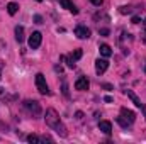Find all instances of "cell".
<instances>
[{
    "label": "cell",
    "instance_id": "cell-6",
    "mask_svg": "<svg viewBox=\"0 0 146 144\" xmlns=\"http://www.w3.org/2000/svg\"><path fill=\"white\" fill-rule=\"evenodd\" d=\"M107 68H109V61L106 59V58H99V59H95V71L97 75H102V73L107 71Z\"/></svg>",
    "mask_w": 146,
    "mask_h": 144
},
{
    "label": "cell",
    "instance_id": "cell-15",
    "mask_svg": "<svg viewBox=\"0 0 146 144\" xmlns=\"http://www.w3.org/2000/svg\"><path fill=\"white\" fill-rule=\"evenodd\" d=\"M17 10H19V5H17L15 2H10V3H7V12H9L10 15H15V14H17Z\"/></svg>",
    "mask_w": 146,
    "mask_h": 144
},
{
    "label": "cell",
    "instance_id": "cell-17",
    "mask_svg": "<svg viewBox=\"0 0 146 144\" xmlns=\"http://www.w3.org/2000/svg\"><path fill=\"white\" fill-rule=\"evenodd\" d=\"M82 54H83V51H82V49H75L72 54H70V58H72L73 61H78V59L82 58Z\"/></svg>",
    "mask_w": 146,
    "mask_h": 144
},
{
    "label": "cell",
    "instance_id": "cell-10",
    "mask_svg": "<svg viewBox=\"0 0 146 144\" xmlns=\"http://www.w3.org/2000/svg\"><path fill=\"white\" fill-rule=\"evenodd\" d=\"M121 115H122L124 119H127L131 124L136 120V114H134L133 110H129V108H124V107H122V108H121Z\"/></svg>",
    "mask_w": 146,
    "mask_h": 144
},
{
    "label": "cell",
    "instance_id": "cell-21",
    "mask_svg": "<svg viewBox=\"0 0 146 144\" xmlns=\"http://www.w3.org/2000/svg\"><path fill=\"white\" fill-rule=\"evenodd\" d=\"M99 34L100 36H109V29H106V27L104 29H99Z\"/></svg>",
    "mask_w": 146,
    "mask_h": 144
},
{
    "label": "cell",
    "instance_id": "cell-9",
    "mask_svg": "<svg viewBox=\"0 0 146 144\" xmlns=\"http://www.w3.org/2000/svg\"><path fill=\"white\" fill-rule=\"evenodd\" d=\"M60 5H61L63 9H66L68 12H72L73 15H76V14H78V9H76V5L73 3L72 0H60Z\"/></svg>",
    "mask_w": 146,
    "mask_h": 144
},
{
    "label": "cell",
    "instance_id": "cell-19",
    "mask_svg": "<svg viewBox=\"0 0 146 144\" xmlns=\"http://www.w3.org/2000/svg\"><path fill=\"white\" fill-rule=\"evenodd\" d=\"M119 12H121L122 15L131 14V12H133V7H129V5H122V7H119Z\"/></svg>",
    "mask_w": 146,
    "mask_h": 144
},
{
    "label": "cell",
    "instance_id": "cell-1",
    "mask_svg": "<svg viewBox=\"0 0 146 144\" xmlns=\"http://www.w3.org/2000/svg\"><path fill=\"white\" fill-rule=\"evenodd\" d=\"M44 120H46V126L51 127V129H53L56 134H60L61 137H66V136H68V131H66V127L63 126V122H61V119H60V114H58L54 108H48V110H46Z\"/></svg>",
    "mask_w": 146,
    "mask_h": 144
},
{
    "label": "cell",
    "instance_id": "cell-30",
    "mask_svg": "<svg viewBox=\"0 0 146 144\" xmlns=\"http://www.w3.org/2000/svg\"><path fill=\"white\" fill-rule=\"evenodd\" d=\"M145 27H146V19H145Z\"/></svg>",
    "mask_w": 146,
    "mask_h": 144
},
{
    "label": "cell",
    "instance_id": "cell-23",
    "mask_svg": "<svg viewBox=\"0 0 146 144\" xmlns=\"http://www.w3.org/2000/svg\"><path fill=\"white\" fill-rule=\"evenodd\" d=\"M102 88H106V90H114V87L109 85V83H102Z\"/></svg>",
    "mask_w": 146,
    "mask_h": 144
},
{
    "label": "cell",
    "instance_id": "cell-29",
    "mask_svg": "<svg viewBox=\"0 0 146 144\" xmlns=\"http://www.w3.org/2000/svg\"><path fill=\"white\" fill-rule=\"evenodd\" d=\"M0 80H2V71H0Z\"/></svg>",
    "mask_w": 146,
    "mask_h": 144
},
{
    "label": "cell",
    "instance_id": "cell-16",
    "mask_svg": "<svg viewBox=\"0 0 146 144\" xmlns=\"http://www.w3.org/2000/svg\"><path fill=\"white\" fill-rule=\"evenodd\" d=\"M115 120H117V122H119V124H121V126H122V127H124V129H127V127H129V126H131V122H129V120H127V119H124V117H122V115H119V117H117V119H115Z\"/></svg>",
    "mask_w": 146,
    "mask_h": 144
},
{
    "label": "cell",
    "instance_id": "cell-3",
    "mask_svg": "<svg viewBox=\"0 0 146 144\" xmlns=\"http://www.w3.org/2000/svg\"><path fill=\"white\" fill-rule=\"evenodd\" d=\"M24 108L29 112V114H33L34 117H39L41 115V105H39V102H36V100H26L24 102Z\"/></svg>",
    "mask_w": 146,
    "mask_h": 144
},
{
    "label": "cell",
    "instance_id": "cell-22",
    "mask_svg": "<svg viewBox=\"0 0 146 144\" xmlns=\"http://www.w3.org/2000/svg\"><path fill=\"white\" fill-rule=\"evenodd\" d=\"M90 2H92V3H94L95 7H100V5L104 3V0H90Z\"/></svg>",
    "mask_w": 146,
    "mask_h": 144
},
{
    "label": "cell",
    "instance_id": "cell-13",
    "mask_svg": "<svg viewBox=\"0 0 146 144\" xmlns=\"http://www.w3.org/2000/svg\"><path fill=\"white\" fill-rule=\"evenodd\" d=\"M99 51H100V54H102L104 58H109L110 54H112V49H110L109 44H100V46H99Z\"/></svg>",
    "mask_w": 146,
    "mask_h": 144
},
{
    "label": "cell",
    "instance_id": "cell-7",
    "mask_svg": "<svg viewBox=\"0 0 146 144\" xmlns=\"http://www.w3.org/2000/svg\"><path fill=\"white\" fill-rule=\"evenodd\" d=\"M75 36L78 39H88L90 37V29L87 26H76L75 27Z\"/></svg>",
    "mask_w": 146,
    "mask_h": 144
},
{
    "label": "cell",
    "instance_id": "cell-24",
    "mask_svg": "<svg viewBox=\"0 0 146 144\" xmlns=\"http://www.w3.org/2000/svg\"><path fill=\"white\" fill-rule=\"evenodd\" d=\"M34 20H36V24H42V17L41 15H34Z\"/></svg>",
    "mask_w": 146,
    "mask_h": 144
},
{
    "label": "cell",
    "instance_id": "cell-4",
    "mask_svg": "<svg viewBox=\"0 0 146 144\" xmlns=\"http://www.w3.org/2000/svg\"><path fill=\"white\" fill-rule=\"evenodd\" d=\"M41 42H42V34L41 32H33L31 36H29V48L31 49H37L39 46H41Z\"/></svg>",
    "mask_w": 146,
    "mask_h": 144
},
{
    "label": "cell",
    "instance_id": "cell-25",
    "mask_svg": "<svg viewBox=\"0 0 146 144\" xmlns=\"http://www.w3.org/2000/svg\"><path fill=\"white\" fill-rule=\"evenodd\" d=\"M139 22H141V19H139V17H136V15H134V17H133V24H139Z\"/></svg>",
    "mask_w": 146,
    "mask_h": 144
},
{
    "label": "cell",
    "instance_id": "cell-26",
    "mask_svg": "<svg viewBox=\"0 0 146 144\" xmlns=\"http://www.w3.org/2000/svg\"><path fill=\"white\" fill-rule=\"evenodd\" d=\"M104 100H106V102H112V97H109V95H107V97H104Z\"/></svg>",
    "mask_w": 146,
    "mask_h": 144
},
{
    "label": "cell",
    "instance_id": "cell-20",
    "mask_svg": "<svg viewBox=\"0 0 146 144\" xmlns=\"http://www.w3.org/2000/svg\"><path fill=\"white\" fill-rule=\"evenodd\" d=\"M63 95H65V97H70V93H68V85H66L65 78H63Z\"/></svg>",
    "mask_w": 146,
    "mask_h": 144
},
{
    "label": "cell",
    "instance_id": "cell-8",
    "mask_svg": "<svg viewBox=\"0 0 146 144\" xmlns=\"http://www.w3.org/2000/svg\"><path fill=\"white\" fill-rule=\"evenodd\" d=\"M126 95H127V97H129V98L133 100V104H134L136 107H138V108H141V110L145 112V117H146V107L143 105V102H141V100L138 98V95H136V93H134L133 90H127V92H126Z\"/></svg>",
    "mask_w": 146,
    "mask_h": 144
},
{
    "label": "cell",
    "instance_id": "cell-12",
    "mask_svg": "<svg viewBox=\"0 0 146 144\" xmlns=\"http://www.w3.org/2000/svg\"><path fill=\"white\" fill-rule=\"evenodd\" d=\"M26 139H27V143H31V144H41V143H44V141H51L49 137H39L36 134H31V136H27Z\"/></svg>",
    "mask_w": 146,
    "mask_h": 144
},
{
    "label": "cell",
    "instance_id": "cell-28",
    "mask_svg": "<svg viewBox=\"0 0 146 144\" xmlns=\"http://www.w3.org/2000/svg\"><path fill=\"white\" fill-rule=\"evenodd\" d=\"M141 37H143V41L146 42V32H145V34H141Z\"/></svg>",
    "mask_w": 146,
    "mask_h": 144
},
{
    "label": "cell",
    "instance_id": "cell-31",
    "mask_svg": "<svg viewBox=\"0 0 146 144\" xmlns=\"http://www.w3.org/2000/svg\"><path fill=\"white\" fill-rule=\"evenodd\" d=\"M37 2H42V0H37Z\"/></svg>",
    "mask_w": 146,
    "mask_h": 144
},
{
    "label": "cell",
    "instance_id": "cell-5",
    "mask_svg": "<svg viewBox=\"0 0 146 144\" xmlns=\"http://www.w3.org/2000/svg\"><path fill=\"white\" fill-rule=\"evenodd\" d=\"M88 87H90V81L87 76H80L75 81V90H78V92H85V90H88Z\"/></svg>",
    "mask_w": 146,
    "mask_h": 144
},
{
    "label": "cell",
    "instance_id": "cell-2",
    "mask_svg": "<svg viewBox=\"0 0 146 144\" xmlns=\"http://www.w3.org/2000/svg\"><path fill=\"white\" fill-rule=\"evenodd\" d=\"M36 87H37V92L41 95H49V87L46 83V78L42 73H37L36 75Z\"/></svg>",
    "mask_w": 146,
    "mask_h": 144
},
{
    "label": "cell",
    "instance_id": "cell-27",
    "mask_svg": "<svg viewBox=\"0 0 146 144\" xmlns=\"http://www.w3.org/2000/svg\"><path fill=\"white\" fill-rule=\"evenodd\" d=\"M0 127H2V129H3V131H7V126H5V124H3V122H0Z\"/></svg>",
    "mask_w": 146,
    "mask_h": 144
},
{
    "label": "cell",
    "instance_id": "cell-32",
    "mask_svg": "<svg viewBox=\"0 0 146 144\" xmlns=\"http://www.w3.org/2000/svg\"><path fill=\"white\" fill-rule=\"evenodd\" d=\"M145 71H146V66H145Z\"/></svg>",
    "mask_w": 146,
    "mask_h": 144
},
{
    "label": "cell",
    "instance_id": "cell-11",
    "mask_svg": "<svg viewBox=\"0 0 146 144\" xmlns=\"http://www.w3.org/2000/svg\"><path fill=\"white\" fill-rule=\"evenodd\" d=\"M99 129H100L104 134L109 136L110 132H112V124H110L109 120H100V122H99Z\"/></svg>",
    "mask_w": 146,
    "mask_h": 144
},
{
    "label": "cell",
    "instance_id": "cell-18",
    "mask_svg": "<svg viewBox=\"0 0 146 144\" xmlns=\"http://www.w3.org/2000/svg\"><path fill=\"white\" fill-rule=\"evenodd\" d=\"M61 59L66 63V66H68V68H75V61H73L70 56H61Z\"/></svg>",
    "mask_w": 146,
    "mask_h": 144
},
{
    "label": "cell",
    "instance_id": "cell-14",
    "mask_svg": "<svg viewBox=\"0 0 146 144\" xmlns=\"http://www.w3.org/2000/svg\"><path fill=\"white\" fill-rule=\"evenodd\" d=\"M15 41L17 42H22L24 41V27L22 26H15Z\"/></svg>",
    "mask_w": 146,
    "mask_h": 144
}]
</instances>
